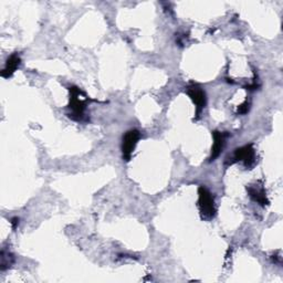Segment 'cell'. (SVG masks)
Returning a JSON list of instances; mask_svg holds the SVG:
<instances>
[{
  "label": "cell",
  "mask_w": 283,
  "mask_h": 283,
  "mask_svg": "<svg viewBox=\"0 0 283 283\" xmlns=\"http://www.w3.org/2000/svg\"><path fill=\"white\" fill-rule=\"evenodd\" d=\"M87 101L88 98L79 88H70V102H69V109L71 110L70 117L73 120L82 121L84 119V111L87 109Z\"/></svg>",
  "instance_id": "cell-1"
},
{
  "label": "cell",
  "mask_w": 283,
  "mask_h": 283,
  "mask_svg": "<svg viewBox=\"0 0 283 283\" xmlns=\"http://www.w3.org/2000/svg\"><path fill=\"white\" fill-rule=\"evenodd\" d=\"M198 206L201 213V217L204 219H212L216 215L215 199L211 193L206 187L200 186L198 188Z\"/></svg>",
  "instance_id": "cell-2"
},
{
  "label": "cell",
  "mask_w": 283,
  "mask_h": 283,
  "mask_svg": "<svg viewBox=\"0 0 283 283\" xmlns=\"http://www.w3.org/2000/svg\"><path fill=\"white\" fill-rule=\"evenodd\" d=\"M230 159V164L242 162L245 167L251 168L255 164V152L253 146L249 144V145H244L242 147L237 148L233 153V156Z\"/></svg>",
  "instance_id": "cell-3"
},
{
  "label": "cell",
  "mask_w": 283,
  "mask_h": 283,
  "mask_svg": "<svg viewBox=\"0 0 283 283\" xmlns=\"http://www.w3.org/2000/svg\"><path fill=\"white\" fill-rule=\"evenodd\" d=\"M140 137H141V133L137 130H131L129 132H126L125 135L123 136L122 153H123V159H125L126 162H129L131 159L132 154L134 152Z\"/></svg>",
  "instance_id": "cell-4"
},
{
  "label": "cell",
  "mask_w": 283,
  "mask_h": 283,
  "mask_svg": "<svg viewBox=\"0 0 283 283\" xmlns=\"http://www.w3.org/2000/svg\"><path fill=\"white\" fill-rule=\"evenodd\" d=\"M187 94L196 105V115L198 116L200 112L204 110L206 106V93L198 84H190L186 90Z\"/></svg>",
  "instance_id": "cell-5"
},
{
  "label": "cell",
  "mask_w": 283,
  "mask_h": 283,
  "mask_svg": "<svg viewBox=\"0 0 283 283\" xmlns=\"http://www.w3.org/2000/svg\"><path fill=\"white\" fill-rule=\"evenodd\" d=\"M228 134L226 133H221L219 131H213L212 132V138H213V145L211 148V156H210V162L215 161V159L221 154L222 148L225 146V141Z\"/></svg>",
  "instance_id": "cell-6"
},
{
  "label": "cell",
  "mask_w": 283,
  "mask_h": 283,
  "mask_svg": "<svg viewBox=\"0 0 283 283\" xmlns=\"http://www.w3.org/2000/svg\"><path fill=\"white\" fill-rule=\"evenodd\" d=\"M20 63H21V59L18 53H14V55L10 56L6 62V66H5V69L2 71V77L6 79L12 77L16 72V70L19 68Z\"/></svg>",
  "instance_id": "cell-7"
},
{
  "label": "cell",
  "mask_w": 283,
  "mask_h": 283,
  "mask_svg": "<svg viewBox=\"0 0 283 283\" xmlns=\"http://www.w3.org/2000/svg\"><path fill=\"white\" fill-rule=\"evenodd\" d=\"M249 196L252 198L255 202H258L259 205L262 207L269 205V200L266 198V194L263 188H258V187H249L248 188Z\"/></svg>",
  "instance_id": "cell-8"
},
{
  "label": "cell",
  "mask_w": 283,
  "mask_h": 283,
  "mask_svg": "<svg viewBox=\"0 0 283 283\" xmlns=\"http://www.w3.org/2000/svg\"><path fill=\"white\" fill-rule=\"evenodd\" d=\"M7 257H8V254L5 255V251H2V270L3 271L9 268V266L12 265V263L14 262V257L12 254L9 255V258Z\"/></svg>",
  "instance_id": "cell-9"
},
{
  "label": "cell",
  "mask_w": 283,
  "mask_h": 283,
  "mask_svg": "<svg viewBox=\"0 0 283 283\" xmlns=\"http://www.w3.org/2000/svg\"><path fill=\"white\" fill-rule=\"evenodd\" d=\"M248 111H249V103L248 102L242 103L238 108V113L239 114H245V113H248Z\"/></svg>",
  "instance_id": "cell-10"
},
{
  "label": "cell",
  "mask_w": 283,
  "mask_h": 283,
  "mask_svg": "<svg viewBox=\"0 0 283 283\" xmlns=\"http://www.w3.org/2000/svg\"><path fill=\"white\" fill-rule=\"evenodd\" d=\"M19 223V219L18 218H14V219H12V225H13V228L15 229L16 228V226H17Z\"/></svg>",
  "instance_id": "cell-11"
}]
</instances>
